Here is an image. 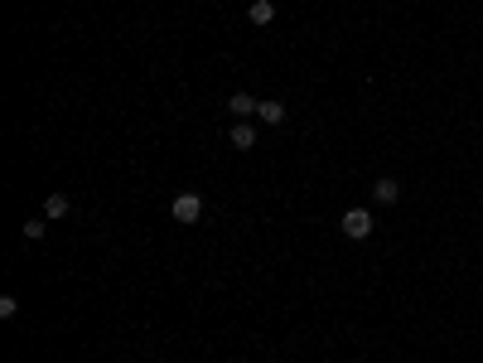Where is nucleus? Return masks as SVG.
<instances>
[{"label": "nucleus", "instance_id": "nucleus-1", "mask_svg": "<svg viewBox=\"0 0 483 363\" xmlns=\"http://www.w3.org/2000/svg\"><path fill=\"white\" fill-rule=\"evenodd\" d=\"M373 213H368V208H348V213H343V218H339V228H343V238H368V233H373Z\"/></svg>", "mask_w": 483, "mask_h": 363}, {"label": "nucleus", "instance_id": "nucleus-2", "mask_svg": "<svg viewBox=\"0 0 483 363\" xmlns=\"http://www.w3.org/2000/svg\"><path fill=\"white\" fill-rule=\"evenodd\" d=\"M169 213H174L179 223H198V218H203V199L198 194H179L174 203H169Z\"/></svg>", "mask_w": 483, "mask_h": 363}, {"label": "nucleus", "instance_id": "nucleus-3", "mask_svg": "<svg viewBox=\"0 0 483 363\" xmlns=\"http://www.w3.org/2000/svg\"><path fill=\"white\" fill-rule=\"evenodd\" d=\"M222 107H227V112L237 116V121H246V116H256V107H261V102H256L251 92H232V97H227Z\"/></svg>", "mask_w": 483, "mask_h": 363}, {"label": "nucleus", "instance_id": "nucleus-4", "mask_svg": "<svg viewBox=\"0 0 483 363\" xmlns=\"http://www.w3.org/2000/svg\"><path fill=\"white\" fill-rule=\"evenodd\" d=\"M227 145H232V150H251V145H256V126H251V121H237V126L227 131Z\"/></svg>", "mask_w": 483, "mask_h": 363}, {"label": "nucleus", "instance_id": "nucleus-5", "mask_svg": "<svg viewBox=\"0 0 483 363\" xmlns=\"http://www.w3.org/2000/svg\"><path fill=\"white\" fill-rule=\"evenodd\" d=\"M246 20H251V25H271V20H275V5H271V0H251V5H246Z\"/></svg>", "mask_w": 483, "mask_h": 363}, {"label": "nucleus", "instance_id": "nucleus-6", "mask_svg": "<svg viewBox=\"0 0 483 363\" xmlns=\"http://www.w3.org/2000/svg\"><path fill=\"white\" fill-rule=\"evenodd\" d=\"M373 194H377V203H397V199H402V184H397V179H377Z\"/></svg>", "mask_w": 483, "mask_h": 363}, {"label": "nucleus", "instance_id": "nucleus-7", "mask_svg": "<svg viewBox=\"0 0 483 363\" xmlns=\"http://www.w3.org/2000/svg\"><path fill=\"white\" fill-rule=\"evenodd\" d=\"M256 116H261L266 126H280V121H285V102H261V107H256Z\"/></svg>", "mask_w": 483, "mask_h": 363}, {"label": "nucleus", "instance_id": "nucleus-8", "mask_svg": "<svg viewBox=\"0 0 483 363\" xmlns=\"http://www.w3.org/2000/svg\"><path fill=\"white\" fill-rule=\"evenodd\" d=\"M68 213V194H49L44 199V218H63Z\"/></svg>", "mask_w": 483, "mask_h": 363}, {"label": "nucleus", "instance_id": "nucleus-9", "mask_svg": "<svg viewBox=\"0 0 483 363\" xmlns=\"http://www.w3.org/2000/svg\"><path fill=\"white\" fill-rule=\"evenodd\" d=\"M15 310H20V301H15V296H0V320H10Z\"/></svg>", "mask_w": 483, "mask_h": 363}, {"label": "nucleus", "instance_id": "nucleus-10", "mask_svg": "<svg viewBox=\"0 0 483 363\" xmlns=\"http://www.w3.org/2000/svg\"><path fill=\"white\" fill-rule=\"evenodd\" d=\"M25 238H29V242H34V238H44V218H29V223H25Z\"/></svg>", "mask_w": 483, "mask_h": 363}, {"label": "nucleus", "instance_id": "nucleus-11", "mask_svg": "<svg viewBox=\"0 0 483 363\" xmlns=\"http://www.w3.org/2000/svg\"><path fill=\"white\" fill-rule=\"evenodd\" d=\"M15 363H20V359H15Z\"/></svg>", "mask_w": 483, "mask_h": 363}]
</instances>
